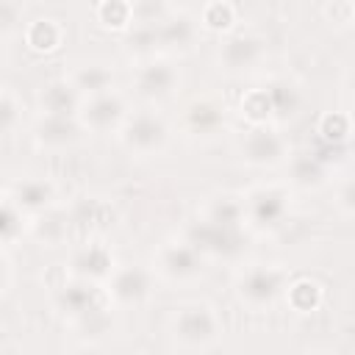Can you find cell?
I'll return each mask as SVG.
<instances>
[{
  "label": "cell",
  "instance_id": "d6a6232c",
  "mask_svg": "<svg viewBox=\"0 0 355 355\" xmlns=\"http://www.w3.org/2000/svg\"><path fill=\"white\" fill-rule=\"evenodd\" d=\"M14 6H8L6 0H0V33H6L11 25H14Z\"/></svg>",
  "mask_w": 355,
  "mask_h": 355
},
{
  "label": "cell",
  "instance_id": "44dd1931",
  "mask_svg": "<svg viewBox=\"0 0 355 355\" xmlns=\"http://www.w3.org/2000/svg\"><path fill=\"white\" fill-rule=\"evenodd\" d=\"M263 89H266V94H269L272 119H275V122H277V119H288V116L297 114V108H300V92H297L294 83L277 78V80H269Z\"/></svg>",
  "mask_w": 355,
  "mask_h": 355
},
{
  "label": "cell",
  "instance_id": "83f0119b",
  "mask_svg": "<svg viewBox=\"0 0 355 355\" xmlns=\"http://www.w3.org/2000/svg\"><path fill=\"white\" fill-rule=\"evenodd\" d=\"M130 14H133V25H158L169 8L166 0H130Z\"/></svg>",
  "mask_w": 355,
  "mask_h": 355
},
{
  "label": "cell",
  "instance_id": "d6986e66",
  "mask_svg": "<svg viewBox=\"0 0 355 355\" xmlns=\"http://www.w3.org/2000/svg\"><path fill=\"white\" fill-rule=\"evenodd\" d=\"M72 86L89 97V94H100V92H108L114 86V72L105 67V64H83L78 67L72 75H69Z\"/></svg>",
  "mask_w": 355,
  "mask_h": 355
},
{
  "label": "cell",
  "instance_id": "ba28073f",
  "mask_svg": "<svg viewBox=\"0 0 355 355\" xmlns=\"http://www.w3.org/2000/svg\"><path fill=\"white\" fill-rule=\"evenodd\" d=\"M125 116H128V105L122 94H116L114 89L83 97L80 111H78V122L83 125V130H94V133L119 130Z\"/></svg>",
  "mask_w": 355,
  "mask_h": 355
},
{
  "label": "cell",
  "instance_id": "484cf974",
  "mask_svg": "<svg viewBox=\"0 0 355 355\" xmlns=\"http://www.w3.org/2000/svg\"><path fill=\"white\" fill-rule=\"evenodd\" d=\"M97 22L111 31H128L133 25L130 0H103L97 6Z\"/></svg>",
  "mask_w": 355,
  "mask_h": 355
},
{
  "label": "cell",
  "instance_id": "3957f363",
  "mask_svg": "<svg viewBox=\"0 0 355 355\" xmlns=\"http://www.w3.org/2000/svg\"><path fill=\"white\" fill-rule=\"evenodd\" d=\"M116 133H119L122 147L136 155H158L169 141V125L155 111L128 114Z\"/></svg>",
  "mask_w": 355,
  "mask_h": 355
},
{
  "label": "cell",
  "instance_id": "7a4b0ae2",
  "mask_svg": "<svg viewBox=\"0 0 355 355\" xmlns=\"http://www.w3.org/2000/svg\"><path fill=\"white\" fill-rule=\"evenodd\" d=\"M288 275L272 263H252L236 280V294L250 311H269L286 291Z\"/></svg>",
  "mask_w": 355,
  "mask_h": 355
},
{
  "label": "cell",
  "instance_id": "cb8c5ba5",
  "mask_svg": "<svg viewBox=\"0 0 355 355\" xmlns=\"http://www.w3.org/2000/svg\"><path fill=\"white\" fill-rule=\"evenodd\" d=\"M241 116H247L250 125H269L275 122L272 119V103H269V94L263 86H255L250 89L244 97H241Z\"/></svg>",
  "mask_w": 355,
  "mask_h": 355
},
{
  "label": "cell",
  "instance_id": "f546056e",
  "mask_svg": "<svg viewBox=\"0 0 355 355\" xmlns=\"http://www.w3.org/2000/svg\"><path fill=\"white\" fill-rule=\"evenodd\" d=\"M202 25L208 28V31H230V25H233V6L230 3H211V6H205V11H202Z\"/></svg>",
  "mask_w": 355,
  "mask_h": 355
},
{
  "label": "cell",
  "instance_id": "f1b7e54d",
  "mask_svg": "<svg viewBox=\"0 0 355 355\" xmlns=\"http://www.w3.org/2000/svg\"><path fill=\"white\" fill-rule=\"evenodd\" d=\"M319 133H322V141H324V144H344V141H347V133H349V119H347V114H338V111L327 114V116L322 119V125H319Z\"/></svg>",
  "mask_w": 355,
  "mask_h": 355
},
{
  "label": "cell",
  "instance_id": "ac0fdd59",
  "mask_svg": "<svg viewBox=\"0 0 355 355\" xmlns=\"http://www.w3.org/2000/svg\"><path fill=\"white\" fill-rule=\"evenodd\" d=\"M155 36H158V47L166 50H186L191 47L194 36H197V22L189 14H175L169 11L158 25H155Z\"/></svg>",
  "mask_w": 355,
  "mask_h": 355
},
{
  "label": "cell",
  "instance_id": "e0dca14e",
  "mask_svg": "<svg viewBox=\"0 0 355 355\" xmlns=\"http://www.w3.org/2000/svg\"><path fill=\"white\" fill-rule=\"evenodd\" d=\"M8 197L17 202V208L22 214H42V211H47L53 205L55 189L44 178H22V180H17L11 186V194Z\"/></svg>",
  "mask_w": 355,
  "mask_h": 355
},
{
  "label": "cell",
  "instance_id": "2e32d148",
  "mask_svg": "<svg viewBox=\"0 0 355 355\" xmlns=\"http://www.w3.org/2000/svg\"><path fill=\"white\" fill-rule=\"evenodd\" d=\"M83 103V94L72 86L69 78H55L42 86L39 92V105L42 114H58V116H78Z\"/></svg>",
  "mask_w": 355,
  "mask_h": 355
},
{
  "label": "cell",
  "instance_id": "7c38bea8",
  "mask_svg": "<svg viewBox=\"0 0 355 355\" xmlns=\"http://www.w3.org/2000/svg\"><path fill=\"white\" fill-rule=\"evenodd\" d=\"M227 125L225 105L214 97H197L183 108V130L191 139H214Z\"/></svg>",
  "mask_w": 355,
  "mask_h": 355
},
{
  "label": "cell",
  "instance_id": "52a82bcc",
  "mask_svg": "<svg viewBox=\"0 0 355 355\" xmlns=\"http://www.w3.org/2000/svg\"><path fill=\"white\" fill-rule=\"evenodd\" d=\"M239 153L250 166L266 169V166H277L288 158V144L272 125H252L241 136Z\"/></svg>",
  "mask_w": 355,
  "mask_h": 355
},
{
  "label": "cell",
  "instance_id": "30bf717a",
  "mask_svg": "<svg viewBox=\"0 0 355 355\" xmlns=\"http://www.w3.org/2000/svg\"><path fill=\"white\" fill-rule=\"evenodd\" d=\"M108 300L119 308H136L141 305L150 291H153V272L139 266V263H128V266H114V272L108 275Z\"/></svg>",
  "mask_w": 355,
  "mask_h": 355
},
{
  "label": "cell",
  "instance_id": "5b68a950",
  "mask_svg": "<svg viewBox=\"0 0 355 355\" xmlns=\"http://www.w3.org/2000/svg\"><path fill=\"white\" fill-rule=\"evenodd\" d=\"M186 241L202 255V258H236L244 250L241 227L216 225L211 219H197L186 230Z\"/></svg>",
  "mask_w": 355,
  "mask_h": 355
},
{
  "label": "cell",
  "instance_id": "4fadbf2b",
  "mask_svg": "<svg viewBox=\"0 0 355 355\" xmlns=\"http://www.w3.org/2000/svg\"><path fill=\"white\" fill-rule=\"evenodd\" d=\"M114 252H111V247H105L103 241H83L75 252H72V258H69V269H72V275L75 277H80V280H92V283H103V280H108V275L114 272Z\"/></svg>",
  "mask_w": 355,
  "mask_h": 355
},
{
  "label": "cell",
  "instance_id": "4316f807",
  "mask_svg": "<svg viewBox=\"0 0 355 355\" xmlns=\"http://www.w3.org/2000/svg\"><path fill=\"white\" fill-rule=\"evenodd\" d=\"M286 297H288V302L294 305V311L308 313V311H313V308L319 305V300H322V288H319L313 280L300 277V280H294L291 286L286 283Z\"/></svg>",
  "mask_w": 355,
  "mask_h": 355
},
{
  "label": "cell",
  "instance_id": "6da1fadb",
  "mask_svg": "<svg viewBox=\"0 0 355 355\" xmlns=\"http://www.w3.org/2000/svg\"><path fill=\"white\" fill-rule=\"evenodd\" d=\"M169 333H172V341L183 349H205L219 338L222 324L216 311L208 302L191 300L172 311Z\"/></svg>",
  "mask_w": 355,
  "mask_h": 355
},
{
  "label": "cell",
  "instance_id": "7402d4cb",
  "mask_svg": "<svg viewBox=\"0 0 355 355\" xmlns=\"http://www.w3.org/2000/svg\"><path fill=\"white\" fill-rule=\"evenodd\" d=\"M61 39H64V28L55 19H47V17L33 19L28 25V31H25V42L36 53H53V50H58Z\"/></svg>",
  "mask_w": 355,
  "mask_h": 355
},
{
  "label": "cell",
  "instance_id": "603a6c76",
  "mask_svg": "<svg viewBox=\"0 0 355 355\" xmlns=\"http://www.w3.org/2000/svg\"><path fill=\"white\" fill-rule=\"evenodd\" d=\"M205 219H211L216 225H227V227H241L244 225V205L239 197H230V194L214 197L205 208Z\"/></svg>",
  "mask_w": 355,
  "mask_h": 355
},
{
  "label": "cell",
  "instance_id": "9a60e30c",
  "mask_svg": "<svg viewBox=\"0 0 355 355\" xmlns=\"http://www.w3.org/2000/svg\"><path fill=\"white\" fill-rule=\"evenodd\" d=\"M97 286L92 280H69L55 291V308L69 319H89L97 311Z\"/></svg>",
  "mask_w": 355,
  "mask_h": 355
},
{
  "label": "cell",
  "instance_id": "277c9868",
  "mask_svg": "<svg viewBox=\"0 0 355 355\" xmlns=\"http://www.w3.org/2000/svg\"><path fill=\"white\" fill-rule=\"evenodd\" d=\"M241 205H244V222H250L258 230H272V227L286 222L288 208H291V197L283 186L266 183V186L250 189L241 197Z\"/></svg>",
  "mask_w": 355,
  "mask_h": 355
},
{
  "label": "cell",
  "instance_id": "8992f818",
  "mask_svg": "<svg viewBox=\"0 0 355 355\" xmlns=\"http://www.w3.org/2000/svg\"><path fill=\"white\" fill-rule=\"evenodd\" d=\"M205 258L186 241H164L155 252V272L169 283H191L202 275Z\"/></svg>",
  "mask_w": 355,
  "mask_h": 355
},
{
  "label": "cell",
  "instance_id": "8fae6325",
  "mask_svg": "<svg viewBox=\"0 0 355 355\" xmlns=\"http://www.w3.org/2000/svg\"><path fill=\"white\" fill-rule=\"evenodd\" d=\"M263 53V39H258L255 33H230L216 50V64L227 75H244L261 64Z\"/></svg>",
  "mask_w": 355,
  "mask_h": 355
},
{
  "label": "cell",
  "instance_id": "836d02e7",
  "mask_svg": "<svg viewBox=\"0 0 355 355\" xmlns=\"http://www.w3.org/2000/svg\"><path fill=\"white\" fill-rule=\"evenodd\" d=\"M8 280H11V263H8V258L0 252V294L8 288Z\"/></svg>",
  "mask_w": 355,
  "mask_h": 355
},
{
  "label": "cell",
  "instance_id": "1f68e13d",
  "mask_svg": "<svg viewBox=\"0 0 355 355\" xmlns=\"http://www.w3.org/2000/svg\"><path fill=\"white\" fill-rule=\"evenodd\" d=\"M338 208H341V214H344V216H349V214H352V183H349V180L341 186V194H338Z\"/></svg>",
  "mask_w": 355,
  "mask_h": 355
},
{
  "label": "cell",
  "instance_id": "9c48e42d",
  "mask_svg": "<svg viewBox=\"0 0 355 355\" xmlns=\"http://www.w3.org/2000/svg\"><path fill=\"white\" fill-rule=\"evenodd\" d=\"M133 86H136V94L141 100H153V103L155 100H166L180 86V72H178V67L172 61L150 55L136 67Z\"/></svg>",
  "mask_w": 355,
  "mask_h": 355
},
{
  "label": "cell",
  "instance_id": "4dcf8cb0",
  "mask_svg": "<svg viewBox=\"0 0 355 355\" xmlns=\"http://www.w3.org/2000/svg\"><path fill=\"white\" fill-rule=\"evenodd\" d=\"M19 122V100L14 92L0 89V136L11 133Z\"/></svg>",
  "mask_w": 355,
  "mask_h": 355
},
{
  "label": "cell",
  "instance_id": "d4e9b609",
  "mask_svg": "<svg viewBox=\"0 0 355 355\" xmlns=\"http://www.w3.org/2000/svg\"><path fill=\"white\" fill-rule=\"evenodd\" d=\"M25 233V214L11 197H0V247L14 244Z\"/></svg>",
  "mask_w": 355,
  "mask_h": 355
},
{
  "label": "cell",
  "instance_id": "ffe728a7",
  "mask_svg": "<svg viewBox=\"0 0 355 355\" xmlns=\"http://www.w3.org/2000/svg\"><path fill=\"white\" fill-rule=\"evenodd\" d=\"M291 169V183L300 186V189H316L324 183V164L313 155V150H305V153H297L288 164Z\"/></svg>",
  "mask_w": 355,
  "mask_h": 355
},
{
  "label": "cell",
  "instance_id": "5bb4252c",
  "mask_svg": "<svg viewBox=\"0 0 355 355\" xmlns=\"http://www.w3.org/2000/svg\"><path fill=\"white\" fill-rule=\"evenodd\" d=\"M83 133V125L78 116H58V114H42L33 125V139L39 147L47 150H64L72 147Z\"/></svg>",
  "mask_w": 355,
  "mask_h": 355
}]
</instances>
